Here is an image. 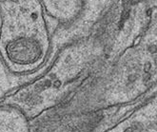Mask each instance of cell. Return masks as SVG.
Masks as SVG:
<instances>
[{
    "instance_id": "cell-1",
    "label": "cell",
    "mask_w": 157,
    "mask_h": 132,
    "mask_svg": "<svg viewBox=\"0 0 157 132\" xmlns=\"http://www.w3.org/2000/svg\"><path fill=\"white\" fill-rule=\"evenodd\" d=\"M40 0H0V51L11 65L38 64L52 43Z\"/></svg>"
},
{
    "instance_id": "cell-2",
    "label": "cell",
    "mask_w": 157,
    "mask_h": 132,
    "mask_svg": "<svg viewBox=\"0 0 157 132\" xmlns=\"http://www.w3.org/2000/svg\"><path fill=\"white\" fill-rule=\"evenodd\" d=\"M48 16L59 24L60 29L75 24L83 14L87 0H40Z\"/></svg>"
}]
</instances>
